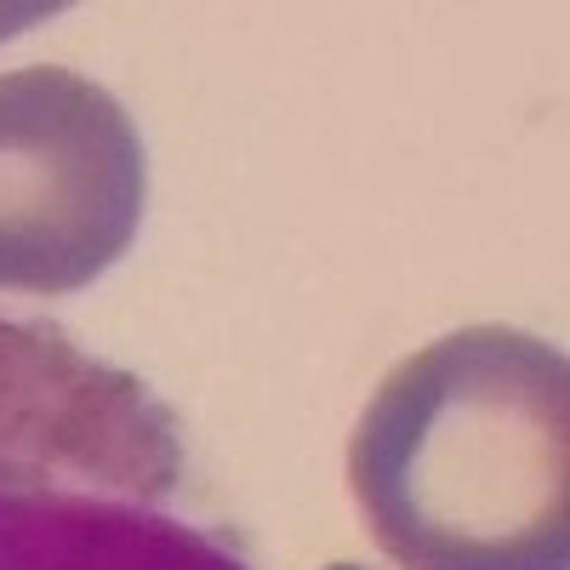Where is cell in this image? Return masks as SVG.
<instances>
[{"instance_id":"cell-1","label":"cell","mask_w":570,"mask_h":570,"mask_svg":"<svg viewBox=\"0 0 570 570\" xmlns=\"http://www.w3.org/2000/svg\"><path fill=\"white\" fill-rule=\"evenodd\" d=\"M348 480L405 570H570V371L513 325H468L371 394Z\"/></svg>"},{"instance_id":"cell-2","label":"cell","mask_w":570,"mask_h":570,"mask_svg":"<svg viewBox=\"0 0 570 570\" xmlns=\"http://www.w3.org/2000/svg\"><path fill=\"white\" fill-rule=\"evenodd\" d=\"M142 137L75 69L0 75V292L63 297L120 263L142 223Z\"/></svg>"},{"instance_id":"cell-3","label":"cell","mask_w":570,"mask_h":570,"mask_svg":"<svg viewBox=\"0 0 570 570\" xmlns=\"http://www.w3.org/2000/svg\"><path fill=\"white\" fill-rule=\"evenodd\" d=\"M183 480L171 405L46 320L0 314V491L160 502Z\"/></svg>"},{"instance_id":"cell-4","label":"cell","mask_w":570,"mask_h":570,"mask_svg":"<svg viewBox=\"0 0 570 570\" xmlns=\"http://www.w3.org/2000/svg\"><path fill=\"white\" fill-rule=\"evenodd\" d=\"M12 570H252L228 542L126 497H18Z\"/></svg>"},{"instance_id":"cell-5","label":"cell","mask_w":570,"mask_h":570,"mask_svg":"<svg viewBox=\"0 0 570 570\" xmlns=\"http://www.w3.org/2000/svg\"><path fill=\"white\" fill-rule=\"evenodd\" d=\"M12 525H18V497L0 491V570H12Z\"/></svg>"},{"instance_id":"cell-6","label":"cell","mask_w":570,"mask_h":570,"mask_svg":"<svg viewBox=\"0 0 570 570\" xmlns=\"http://www.w3.org/2000/svg\"><path fill=\"white\" fill-rule=\"evenodd\" d=\"M325 570H360V564H325Z\"/></svg>"}]
</instances>
